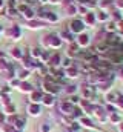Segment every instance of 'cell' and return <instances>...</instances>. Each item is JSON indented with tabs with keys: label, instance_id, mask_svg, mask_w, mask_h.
<instances>
[{
	"label": "cell",
	"instance_id": "obj_8",
	"mask_svg": "<svg viewBox=\"0 0 123 132\" xmlns=\"http://www.w3.org/2000/svg\"><path fill=\"white\" fill-rule=\"evenodd\" d=\"M122 131H123V124H122Z\"/></svg>",
	"mask_w": 123,
	"mask_h": 132
},
{
	"label": "cell",
	"instance_id": "obj_7",
	"mask_svg": "<svg viewBox=\"0 0 123 132\" xmlns=\"http://www.w3.org/2000/svg\"><path fill=\"white\" fill-rule=\"evenodd\" d=\"M120 105L123 106V97H120Z\"/></svg>",
	"mask_w": 123,
	"mask_h": 132
},
{
	"label": "cell",
	"instance_id": "obj_4",
	"mask_svg": "<svg viewBox=\"0 0 123 132\" xmlns=\"http://www.w3.org/2000/svg\"><path fill=\"white\" fill-rule=\"evenodd\" d=\"M82 121H83V123H85V124H86V126H92V124H91V121H89V120H85V118H83V120H82Z\"/></svg>",
	"mask_w": 123,
	"mask_h": 132
},
{
	"label": "cell",
	"instance_id": "obj_5",
	"mask_svg": "<svg viewBox=\"0 0 123 132\" xmlns=\"http://www.w3.org/2000/svg\"><path fill=\"white\" fill-rule=\"evenodd\" d=\"M32 98H34V100H38V98H40V94H38V92H35V94L32 95Z\"/></svg>",
	"mask_w": 123,
	"mask_h": 132
},
{
	"label": "cell",
	"instance_id": "obj_2",
	"mask_svg": "<svg viewBox=\"0 0 123 132\" xmlns=\"http://www.w3.org/2000/svg\"><path fill=\"white\" fill-rule=\"evenodd\" d=\"M62 108H63V111H66V112H69V111H71V106H69V105H66V103H65V105L62 106Z\"/></svg>",
	"mask_w": 123,
	"mask_h": 132
},
{
	"label": "cell",
	"instance_id": "obj_6",
	"mask_svg": "<svg viewBox=\"0 0 123 132\" xmlns=\"http://www.w3.org/2000/svg\"><path fill=\"white\" fill-rule=\"evenodd\" d=\"M42 131L46 132V131H49V127H48V126H42Z\"/></svg>",
	"mask_w": 123,
	"mask_h": 132
},
{
	"label": "cell",
	"instance_id": "obj_3",
	"mask_svg": "<svg viewBox=\"0 0 123 132\" xmlns=\"http://www.w3.org/2000/svg\"><path fill=\"white\" fill-rule=\"evenodd\" d=\"M45 101H46V105H51V103H52V98L51 97H45Z\"/></svg>",
	"mask_w": 123,
	"mask_h": 132
},
{
	"label": "cell",
	"instance_id": "obj_1",
	"mask_svg": "<svg viewBox=\"0 0 123 132\" xmlns=\"http://www.w3.org/2000/svg\"><path fill=\"white\" fill-rule=\"evenodd\" d=\"M28 111H29V114L31 115H37L38 114V111H40V109H38V106H29V109H28Z\"/></svg>",
	"mask_w": 123,
	"mask_h": 132
}]
</instances>
